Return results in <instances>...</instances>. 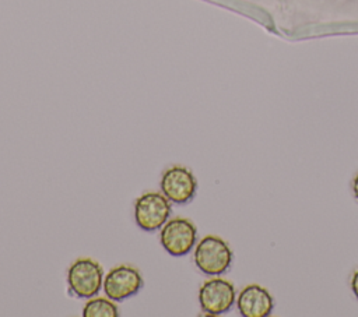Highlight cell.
Here are the masks:
<instances>
[{"mask_svg":"<svg viewBox=\"0 0 358 317\" xmlns=\"http://www.w3.org/2000/svg\"><path fill=\"white\" fill-rule=\"evenodd\" d=\"M194 264L206 275L217 277L228 271L232 263V250L228 243L214 235L204 236L194 250Z\"/></svg>","mask_w":358,"mask_h":317,"instance_id":"6da1fadb","label":"cell"},{"mask_svg":"<svg viewBox=\"0 0 358 317\" xmlns=\"http://www.w3.org/2000/svg\"><path fill=\"white\" fill-rule=\"evenodd\" d=\"M171 211V201L162 193L147 191L134 202V221L140 229L155 232L166 223Z\"/></svg>","mask_w":358,"mask_h":317,"instance_id":"7a4b0ae2","label":"cell"},{"mask_svg":"<svg viewBox=\"0 0 358 317\" xmlns=\"http://www.w3.org/2000/svg\"><path fill=\"white\" fill-rule=\"evenodd\" d=\"M67 283L77 297H94L103 285L102 267L92 258H77L67 271Z\"/></svg>","mask_w":358,"mask_h":317,"instance_id":"3957f363","label":"cell"},{"mask_svg":"<svg viewBox=\"0 0 358 317\" xmlns=\"http://www.w3.org/2000/svg\"><path fill=\"white\" fill-rule=\"evenodd\" d=\"M159 240L165 251L173 257H182L192 251L197 242V229L192 221L176 216L161 228Z\"/></svg>","mask_w":358,"mask_h":317,"instance_id":"277c9868","label":"cell"},{"mask_svg":"<svg viewBox=\"0 0 358 317\" xmlns=\"http://www.w3.org/2000/svg\"><path fill=\"white\" fill-rule=\"evenodd\" d=\"M236 292L232 282L224 278H211L203 282L199 290L200 307L206 314L220 316L235 303Z\"/></svg>","mask_w":358,"mask_h":317,"instance_id":"5b68a950","label":"cell"},{"mask_svg":"<svg viewBox=\"0 0 358 317\" xmlns=\"http://www.w3.org/2000/svg\"><path fill=\"white\" fill-rule=\"evenodd\" d=\"M161 191L173 204H187L197 191V180L192 170L185 166L173 165L161 177Z\"/></svg>","mask_w":358,"mask_h":317,"instance_id":"8992f818","label":"cell"},{"mask_svg":"<svg viewBox=\"0 0 358 317\" xmlns=\"http://www.w3.org/2000/svg\"><path fill=\"white\" fill-rule=\"evenodd\" d=\"M141 288L143 277L140 271L127 264L113 267L103 278V292L113 302H123L136 295Z\"/></svg>","mask_w":358,"mask_h":317,"instance_id":"52a82bcc","label":"cell"},{"mask_svg":"<svg viewBox=\"0 0 358 317\" xmlns=\"http://www.w3.org/2000/svg\"><path fill=\"white\" fill-rule=\"evenodd\" d=\"M236 307L243 317H267L273 311L274 302L266 288L250 283L239 292Z\"/></svg>","mask_w":358,"mask_h":317,"instance_id":"ba28073f","label":"cell"},{"mask_svg":"<svg viewBox=\"0 0 358 317\" xmlns=\"http://www.w3.org/2000/svg\"><path fill=\"white\" fill-rule=\"evenodd\" d=\"M84 317H117L119 310L112 299L106 297H95L85 303L83 309Z\"/></svg>","mask_w":358,"mask_h":317,"instance_id":"9c48e42d","label":"cell"},{"mask_svg":"<svg viewBox=\"0 0 358 317\" xmlns=\"http://www.w3.org/2000/svg\"><path fill=\"white\" fill-rule=\"evenodd\" d=\"M350 285H351V290H352V293H354V295H355V297L358 299V268L352 272Z\"/></svg>","mask_w":358,"mask_h":317,"instance_id":"30bf717a","label":"cell"},{"mask_svg":"<svg viewBox=\"0 0 358 317\" xmlns=\"http://www.w3.org/2000/svg\"><path fill=\"white\" fill-rule=\"evenodd\" d=\"M352 193H354V197L357 198L358 201V173L354 176L352 179Z\"/></svg>","mask_w":358,"mask_h":317,"instance_id":"8fae6325","label":"cell"}]
</instances>
